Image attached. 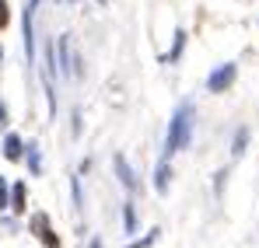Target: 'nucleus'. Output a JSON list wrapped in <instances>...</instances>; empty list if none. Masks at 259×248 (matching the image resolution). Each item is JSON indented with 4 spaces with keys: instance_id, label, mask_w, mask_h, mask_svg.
<instances>
[{
    "instance_id": "obj_17",
    "label": "nucleus",
    "mask_w": 259,
    "mask_h": 248,
    "mask_svg": "<svg viewBox=\"0 0 259 248\" xmlns=\"http://www.w3.org/2000/svg\"><path fill=\"white\" fill-rule=\"evenodd\" d=\"M91 248H102V241H91Z\"/></svg>"
},
{
    "instance_id": "obj_3",
    "label": "nucleus",
    "mask_w": 259,
    "mask_h": 248,
    "mask_svg": "<svg viewBox=\"0 0 259 248\" xmlns=\"http://www.w3.org/2000/svg\"><path fill=\"white\" fill-rule=\"evenodd\" d=\"M235 74H238V67H235V63H221L214 74L207 77V87H210V91H228V87L235 84Z\"/></svg>"
},
{
    "instance_id": "obj_1",
    "label": "nucleus",
    "mask_w": 259,
    "mask_h": 248,
    "mask_svg": "<svg viewBox=\"0 0 259 248\" xmlns=\"http://www.w3.org/2000/svg\"><path fill=\"white\" fill-rule=\"evenodd\" d=\"M189 136H193V105L182 102L172 116V126H168V143H165V154L172 158L182 147H189Z\"/></svg>"
},
{
    "instance_id": "obj_11",
    "label": "nucleus",
    "mask_w": 259,
    "mask_h": 248,
    "mask_svg": "<svg viewBox=\"0 0 259 248\" xmlns=\"http://www.w3.org/2000/svg\"><path fill=\"white\" fill-rule=\"evenodd\" d=\"M245 140H249V129H238V133H235V147H231V154H235V158H242Z\"/></svg>"
},
{
    "instance_id": "obj_7",
    "label": "nucleus",
    "mask_w": 259,
    "mask_h": 248,
    "mask_svg": "<svg viewBox=\"0 0 259 248\" xmlns=\"http://www.w3.org/2000/svg\"><path fill=\"white\" fill-rule=\"evenodd\" d=\"M28 171L42 175V151H39V143H28Z\"/></svg>"
},
{
    "instance_id": "obj_12",
    "label": "nucleus",
    "mask_w": 259,
    "mask_h": 248,
    "mask_svg": "<svg viewBox=\"0 0 259 248\" xmlns=\"http://www.w3.org/2000/svg\"><path fill=\"white\" fill-rule=\"evenodd\" d=\"M158 241V231H147V238H140V241H133V245H126V248H151Z\"/></svg>"
},
{
    "instance_id": "obj_8",
    "label": "nucleus",
    "mask_w": 259,
    "mask_h": 248,
    "mask_svg": "<svg viewBox=\"0 0 259 248\" xmlns=\"http://www.w3.org/2000/svg\"><path fill=\"white\" fill-rule=\"evenodd\" d=\"M25 207H28V203H25V182H18V185L11 189V210H14V213H25Z\"/></svg>"
},
{
    "instance_id": "obj_4",
    "label": "nucleus",
    "mask_w": 259,
    "mask_h": 248,
    "mask_svg": "<svg viewBox=\"0 0 259 248\" xmlns=\"http://www.w3.org/2000/svg\"><path fill=\"white\" fill-rule=\"evenodd\" d=\"M32 234H35V238H42L46 248H60L56 234L49 231V217H46V213H35V217H32Z\"/></svg>"
},
{
    "instance_id": "obj_9",
    "label": "nucleus",
    "mask_w": 259,
    "mask_h": 248,
    "mask_svg": "<svg viewBox=\"0 0 259 248\" xmlns=\"http://www.w3.org/2000/svg\"><path fill=\"white\" fill-rule=\"evenodd\" d=\"M168 178H172V168H168V161H161L158 165V178H154V189L158 192H168Z\"/></svg>"
},
{
    "instance_id": "obj_2",
    "label": "nucleus",
    "mask_w": 259,
    "mask_h": 248,
    "mask_svg": "<svg viewBox=\"0 0 259 248\" xmlns=\"http://www.w3.org/2000/svg\"><path fill=\"white\" fill-rule=\"evenodd\" d=\"M35 11H39V0H32L28 7H25V56H28V67H32V60H35Z\"/></svg>"
},
{
    "instance_id": "obj_13",
    "label": "nucleus",
    "mask_w": 259,
    "mask_h": 248,
    "mask_svg": "<svg viewBox=\"0 0 259 248\" xmlns=\"http://www.w3.org/2000/svg\"><path fill=\"white\" fill-rule=\"evenodd\" d=\"M123 220H126V231L133 234V231H137V213H133V207H130V203H126V210H123Z\"/></svg>"
},
{
    "instance_id": "obj_5",
    "label": "nucleus",
    "mask_w": 259,
    "mask_h": 248,
    "mask_svg": "<svg viewBox=\"0 0 259 248\" xmlns=\"http://www.w3.org/2000/svg\"><path fill=\"white\" fill-rule=\"evenodd\" d=\"M112 165H116V171H119V182H123L130 192H133V189H137V178H133V171H130L126 158H123V154H116V161H112Z\"/></svg>"
},
{
    "instance_id": "obj_16",
    "label": "nucleus",
    "mask_w": 259,
    "mask_h": 248,
    "mask_svg": "<svg viewBox=\"0 0 259 248\" xmlns=\"http://www.w3.org/2000/svg\"><path fill=\"white\" fill-rule=\"evenodd\" d=\"M7 123V105H0V126Z\"/></svg>"
},
{
    "instance_id": "obj_14",
    "label": "nucleus",
    "mask_w": 259,
    "mask_h": 248,
    "mask_svg": "<svg viewBox=\"0 0 259 248\" xmlns=\"http://www.w3.org/2000/svg\"><path fill=\"white\" fill-rule=\"evenodd\" d=\"M7 21H11V11H7V4L0 0V28H7Z\"/></svg>"
},
{
    "instance_id": "obj_10",
    "label": "nucleus",
    "mask_w": 259,
    "mask_h": 248,
    "mask_svg": "<svg viewBox=\"0 0 259 248\" xmlns=\"http://www.w3.org/2000/svg\"><path fill=\"white\" fill-rule=\"evenodd\" d=\"M182 49H186V32H175V45H172V53L165 56V63H175L182 56Z\"/></svg>"
},
{
    "instance_id": "obj_6",
    "label": "nucleus",
    "mask_w": 259,
    "mask_h": 248,
    "mask_svg": "<svg viewBox=\"0 0 259 248\" xmlns=\"http://www.w3.org/2000/svg\"><path fill=\"white\" fill-rule=\"evenodd\" d=\"M21 147H25V143H21L14 133L4 136V158H7V161H18V158H21Z\"/></svg>"
},
{
    "instance_id": "obj_15",
    "label": "nucleus",
    "mask_w": 259,
    "mask_h": 248,
    "mask_svg": "<svg viewBox=\"0 0 259 248\" xmlns=\"http://www.w3.org/2000/svg\"><path fill=\"white\" fill-rule=\"evenodd\" d=\"M0 207H7V182L0 178Z\"/></svg>"
},
{
    "instance_id": "obj_18",
    "label": "nucleus",
    "mask_w": 259,
    "mask_h": 248,
    "mask_svg": "<svg viewBox=\"0 0 259 248\" xmlns=\"http://www.w3.org/2000/svg\"><path fill=\"white\" fill-rule=\"evenodd\" d=\"M102 4H109V0H102Z\"/></svg>"
}]
</instances>
